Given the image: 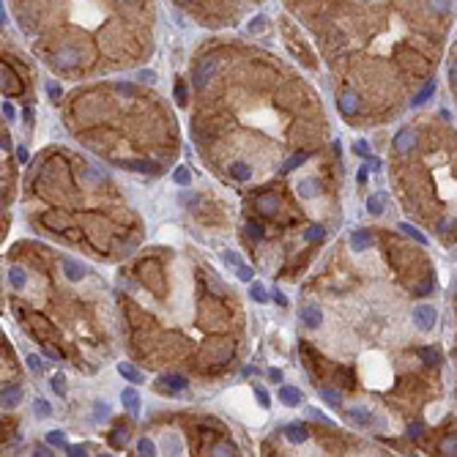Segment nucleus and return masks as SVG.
Instances as JSON below:
<instances>
[{
  "label": "nucleus",
  "mask_w": 457,
  "mask_h": 457,
  "mask_svg": "<svg viewBox=\"0 0 457 457\" xmlns=\"http://www.w3.org/2000/svg\"><path fill=\"white\" fill-rule=\"evenodd\" d=\"M214 454H236V449L227 446V444H222V446H214Z\"/></svg>",
  "instance_id": "nucleus-47"
},
{
  "label": "nucleus",
  "mask_w": 457,
  "mask_h": 457,
  "mask_svg": "<svg viewBox=\"0 0 457 457\" xmlns=\"http://www.w3.org/2000/svg\"><path fill=\"white\" fill-rule=\"evenodd\" d=\"M175 3H181V6H186V3H192V0H175Z\"/></svg>",
  "instance_id": "nucleus-60"
},
{
  "label": "nucleus",
  "mask_w": 457,
  "mask_h": 457,
  "mask_svg": "<svg viewBox=\"0 0 457 457\" xmlns=\"http://www.w3.org/2000/svg\"><path fill=\"white\" fill-rule=\"evenodd\" d=\"M419 356L424 359V362H432V364H438V354H435V350H430V348H422V350H419Z\"/></svg>",
  "instance_id": "nucleus-38"
},
{
  "label": "nucleus",
  "mask_w": 457,
  "mask_h": 457,
  "mask_svg": "<svg viewBox=\"0 0 457 457\" xmlns=\"http://www.w3.org/2000/svg\"><path fill=\"white\" fill-rule=\"evenodd\" d=\"M268 375H271V381H282V372H279V370H271Z\"/></svg>",
  "instance_id": "nucleus-57"
},
{
  "label": "nucleus",
  "mask_w": 457,
  "mask_h": 457,
  "mask_svg": "<svg viewBox=\"0 0 457 457\" xmlns=\"http://www.w3.org/2000/svg\"><path fill=\"white\" fill-rule=\"evenodd\" d=\"M274 301L279 304V307H285V304H287V299H285V293H279V290H274Z\"/></svg>",
  "instance_id": "nucleus-53"
},
{
  "label": "nucleus",
  "mask_w": 457,
  "mask_h": 457,
  "mask_svg": "<svg viewBox=\"0 0 457 457\" xmlns=\"http://www.w3.org/2000/svg\"><path fill=\"white\" fill-rule=\"evenodd\" d=\"M173 181L178 183V186H189L192 175H189V170H186V167H178V170L173 173Z\"/></svg>",
  "instance_id": "nucleus-27"
},
{
  "label": "nucleus",
  "mask_w": 457,
  "mask_h": 457,
  "mask_svg": "<svg viewBox=\"0 0 457 457\" xmlns=\"http://www.w3.org/2000/svg\"><path fill=\"white\" fill-rule=\"evenodd\" d=\"M129 3H134V0H129Z\"/></svg>",
  "instance_id": "nucleus-61"
},
{
  "label": "nucleus",
  "mask_w": 457,
  "mask_h": 457,
  "mask_svg": "<svg viewBox=\"0 0 457 457\" xmlns=\"http://www.w3.org/2000/svg\"><path fill=\"white\" fill-rule=\"evenodd\" d=\"M296 189H299V195H301V197H307V200H309V197H315V195H318L320 183H318L315 178H304V181H299V186H296Z\"/></svg>",
  "instance_id": "nucleus-14"
},
{
  "label": "nucleus",
  "mask_w": 457,
  "mask_h": 457,
  "mask_svg": "<svg viewBox=\"0 0 457 457\" xmlns=\"http://www.w3.org/2000/svg\"><path fill=\"white\" fill-rule=\"evenodd\" d=\"M400 233L411 236L413 241H419V244H427V236H424V233H419V230H416L413 224H408V222H400Z\"/></svg>",
  "instance_id": "nucleus-19"
},
{
  "label": "nucleus",
  "mask_w": 457,
  "mask_h": 457,
  "mask_svg": "<svg viewBox=\"0 0 457 457\" xmlns=\"http://www.w3.org/2000/svg\"><path fill=\"white\" fill-rule=\"evenodd\" d=\"M350 246H354L356 252L370 250V246H372V233H370V230H356V233L350 236Z\"/></svg>",
  "instance_id": "nucleus-9"
},
{
  "label": "nucleus",
  "mask_w": 457,
  "mask_h": 457,
  "mask_svg": "<svg viewBox=\"0 0 457 457\" xmlns=\"http://www.w3.org/2000/svg\"><path fill=\"white\" fill-rule=\"evenodd\" d=\"M33 411H36V416H41V419H47V416L52 413V408H50V403H47V400H41V397H38L36 403H33Z\"/></svg>",
  "instance_id": "nucleus-28"
},
{
  "label": "nucleus",
  "mask_w": 457,
  "mask_h": 457,
  "mask_svg": "<svg viewBox=\"0 0 457 457\" xmlns=\"http://www.w3.org/2000/svg\"><path fill=\"white\" fill-rule=\"evenodd\" d=\"M432 93H435V85H432V82H427V85H424L419 93L413 96V101H411V104H413V107H419V104H424V101H427Z\"/></svg>",
  "instance_id": "nucleus-23"
},
{
  "label": "nucleus",
  "mask_w": 457,
  "mask_h": 457,
  "mask_svg": "<svg viewBox=\"0 0 457 457\" xmlns=\"http://www.w3.org/2000/svg\"><path fill=\"white\" fill-rule=\"evenodd\" d=\"M435 320H438V312H435V307H430V304H419V307L413 309V323L419 331H430V328L435 326Z\"/></svg>",
  "instance_id": "nucleus-2"
},
{
  "label": "nucleus",
  "mask_w": 457,
  "mask_h": 457,
  "mask_svg": "<svg viewBox=\"0 0 457 457\" xmlns=\"http://www.w3.org/2000/svg\"><path fill=\"white\" fill-rule=\"evenodd\" d=\"M309 416H312V419H318V422H323V424H328V419H326V416L320 413V411H315V408L309 411Z\"/></svg>",
  "instance_id": "nucleus-52"
},
{
  "label": "nucleus",
  "mask_w": 457,
  "mask_h": 457,
  "mask_svg": "<svg viewBox=\"0 0 457 457\" xmlns=\"http://www.w3.org/2000/svg\"><path fill=\"white\" fill-rule=\"evenodd\" d=\"M337 107H340L342 115H356L359 112V96L354 91H340V96H337Z\"/></svg>",
  "instance_id": "nucleus-3"
},
{
  "label": "nucleus",
  "mask_w": 457,
  "mask_h": 457,
  "mask_svg": "<svg viewBox=\"0 0 457 457\" xmlns=\"http://www.w3.org/2000/svg\"><path fill=\"white\" fill-rule=\"evenodd\" d=\"M236 274H238V279H244V282H252V277H255L252 268L244 266V263H238V266H236Z\"/></svg>",
  "instance_id": "nucleus-35"
},
{
  "label": "nucleus",
  "mask_w": 457,
  "mask_h": 457,
  "mask_svg": "<svg viewBox=\"0 0 457 457\" xmlns=\"http://www.w3.org/2000/svg\"><path fill=\"white\" fill-rule=\"evenodd\" d=\"M301 320L307 328H318L320 320H323V312H320V307H315V304H307V307H301Z\"/></svg>",
  "instance_id": "nucleus-7"
},
{
  "label": "nucleus",
  "mask_w": 457,
  "mask_h": 457,
  "mask_svg": "<svg viewBox=\"0 0 457 457\" xmlns=\"http://www.w3.org/2000/svg\"><path fill=\"white\" fill-rule=\"evenodd\" d=\"M107 416H110V405H107V403H96L93 419H107Z\"/></svg>",
  "instance_id": "nucleus-37"
},
{
  "label": "nucleus",
  "mask_w": 457,
  "mask_h": 457,
  "mask_svg": "<svg viewBox=\"0 0 457 457\" xmlns=\"http://www.w3.org/2000/svg\"><path fill=\"white\" fill-rule=\"evenodd\" d=\"M214 69H216L214 58L200 60V63H197V69H195V85H197V88H205V85H208V79H211V74H214Z\"/></svg>",
  "instance_id": "nucleus-4"
},
{
  "label": "nucleus",
  "mask_w": 457,
  "mask_h": 457,
  "mask_svg": "<svg viewBox=\"0 0 457 457\" xmlns=\"http://www.w3.org/2000/svg\"><path fill=\"white\" fill-rule=\"evenodd\" d=\"M3 115H6V118H9V121H14V118H17V112H14V107H11V104H9V101H6V104H3Z\"/></svg>",
  "instance_id": "nucleus-49"
},
{
  "label": "nucleus",
  "mask_w": 457,
  "mask_h": 457,
  "mask_svg": "<svg viewBox=\"0 0 457 457\" xmlns=\"http://www.w3.org/2000/svg\"><path fill=\"white\" fill-rule=\"evenodd\" d=\"M224 263H227V266H233V268H236L238 263H241V258H238V252H230V250H227V252H224Z\"/></svg>",
  "instance_id": "nucleus-42"
},
{
  "label": "nucleus",
  "mask_w": 457,
  "mask_h": 457,
  "mask_svg": "<svg viewBox=\"0 0 457 457\" xmlns=\"http://www.w3.org/2000/svg\"><path fill=\"white\" fill-rule=\"evenodd\" d=\"M50 383H52V391H58L60 397L66 394V378H63V375H52Z\"/></svg>",
  "instance_id": "nucleus-34"
},
{
  "label": "nucleus",
  "mask_w": 457,
  "mask_h": 457,
  "mask_svg": "<svg viewBox=\"0 0 457 457\" xmlns=\"http://www.w3.org/2000/svg\"><path fill=\"white\" fill-rule=\"evenodd\" d=\"M350 419L356 424H378V419H375L367 408H350Z\"/></svg>",
  "instance_id": "nucleus-17"
},
{
  "label": "nucleus",
  "mask_w": 457,
  "mask_h": 457,
  "mask_svg": "<svg viewBox=\"0 0 457 457\" xmlns=\"http://www.w3.org/2000/svg\"><path fill=\"white\" fill-rule=\"evenodd\" d=\"M307 159H309V151H301V154H293V156H290V159H287V162H285V167H282V170H285V173H290V170H296V167H299V164H304V162H307Z\"/></svg>",
  "instance_id": "nucleus-20"
},
{
  "label": "nucleus",
  "mask_w": 457,
  "mask_h": 457,
  "mask_svg": "<svg viewBox=\"0 0 457 457\" xmlns=\"http://www.w3.org/2000/svg\"><path fill=\"white\" fill-rule=\"evenodd\" d=\"M255 397H258L260 408H268V405H271V400H268V391L263 389V386H255Z\"/></svg>",
  "instance_id": "nucleus-36"
},
{
  "label": "nucleus",
  "mask_w": 457,
  "mask_h": 457,
  "mask_svg": "<svg viewBox=\"0 0 457 457\" xmlns=\"http://www.w3.org/2000/svg\"><path fill=\"white\" fill-rule=\"evenodd\" d=\"M118 372H121V375H123V378L129 381V383H142V372L137 370V367L126 364V362H121V364H118Z\"/></svg>",
  "instance_id": "nucleus-15"
},
{
  "label": "nucleus",
  "mask_w": 457,
  "mask_h": 457,
  "mask_svg": "<svg viewBox=\"0 0 457 457\" xmlns=\"http://www.w3.org/2000/svg\"><path fill=\"white\" fill-rule=\"evenodd\" d=\"M9 282H11V287L22 290V287H25V271H22L19 266H14V268L9 271Z\"/></svg>",
  "instance_id": "nucleus-21"
},
{
  "label": "nucleus",
  "mask_w": 457,
  "mask_h": 457,
  "mask_svg": "<svg viewBox=\"0 0 457 457\" xmlns=\"http://www.w3.org/2000/svg\"><path fill=\"white\" fill-rule=\"evenodd\" d=\"M354 151L359 156H370V142H364V140H359L356 146H354Z\"/></svg>",
  "instance_id": "nucleus-39"
},
{
  "label": "nucleus",
  "mask_w": 457,
  "mask_h": 457,
  "mask_svg": "<svg viewBox=\"0 0 457 457\" xmlns=\"http://www.w3.org/2000/svg\"><path fill=\"white\" fill-rule=\"evenodd\" d=\"M126 438H129V430H126V427H115V430H112V435H110V444L118 449V446L126 444Z\"/></svg>",
  "instance_id": "nucleus-25"
},
{
  "label": "nucleus",
  "mask_w": 457,
  "mask_h": 457,
  "mask_svg": "<svg viewBox=\"0 0 457 457\" xmlns=\"http://www.w3.org/2000/svg\"><path fill=\"white\" fill-rule=\"evenodd\" d=\"M126 167H132V170H137V173H146V170H154L148 162H126Z\"/></svg>",
  "instance_id": "nucleus-46"
},
{
  "label": "nucleus",
  "mask_w": 457,
  "mask_h": 457,
  "mask_svg": "<svg viewBox=\"0 0 457 457\" xmlns=\"http://www.w3.org/2000/svg\"><path fill=\"white\" fill-rule=\"evenodd\" d=\"M156 383H159V386H162V389H167V386H170L173 391H181V389H186V386H189V381L183 378V375H175V372H167V375H162V378H159Z\"/></svg>",
  "instance_id": "nucleus-8"
},
{
  "label": "nucleus",
  "mask_w": 457,
  "mask_h": 457,
  "mask_svg": "<svg viewBox=\"0 0 457 457\" xmlns=\"http://www.w3.org/2000/svg\"><path fill=\"white\" fill-rule=\"evenodd\" d=\"M408 435H411V438L416 441V438L422 435V424H419V422H416V424H411V430H408Z\"/></svg>",
  "instance_id": "nucleus-50"
},
{
  "label": "nucleus",
  "mask_w": 457,
  "mask_h": 457,
  "mask_svg": "<svg viewBox=\"0 0 457 457\" xmlns=\"http://www.w3.org/2000/svg\"><path fill=\"white\" fill-rule=\"evenodd\" d=\"M279 400H282L285 405H299L301 403V391L293 389V386H282L279 389Z\"/></svg>",
  "instance_id": "nucleus-16"
},
{
  "label": "nucleus",
  "mask_w": 457,
  "mask_h": 457,
  "mask_svg": "<svg viewBox=\"0 0 457 457\" xmlns=\"http://www.w3.org/2000/svg\"><path fill=\"white\" fill-rule=\"evenodd\" d=\"M367 211H370V214H381L383 211V197L381 195H370V197H367Z\"/></svg>",
  "instance_id": "nucleus-26"
},
{
  "label": "nucleus",
  "mask_w": 457,
  "mask_h": 457,
  "mask_svg": "<svg viewBox=\"0 0 457 457\" xmlns=\"http://www.w3.org/2000/svg\"><path fill=\"white\" fill-rule=\"evenodd\" d=\"M79 47H74V44H60L58 50H55V55H52V63L58 69H74V66H79Z\"/></svg>",
  "instance_id": "nucleus-1"
},
{
  "label": "nucleus",
  "mask_w": 457,
  "mask_h": 457,
  "mask_svg": "<svg viewBox=\"0 0 457 457\" xmlns=\"http://www.w3.org/2000/svg\"><path fill=\"white\" fill-rule=\"evenodd\" d=\"M230 175H233L236 181H250L252 178V170H250V164L236 162V164H230Z\"/></svg>",
  "instance_id": "nucleus-18"
},
{
  "label": "nucleus",
  "mask_w": 457,
  "mask_h": 457,
  "mask_svg": "<svg viewBox=\"0 0 457 457\" xmlns=\"http://www.w3.org/2000/svg\"><path fill=\"white\" fill-rule=\"evenodd\" d=\"M47 444L58 446V449H66V435H63V432H50V435H47Z\"/></svg>",
  "instance_id": "nucleus-31"
},
{
  "label": "nucleus",
  "mask_w": 457,
  "mask_h": 457,
  "mask_svg": "<svg viewBox=\"0 0 457 457\" xmlns=\"http://www.w3.org/2000/svg\"><path fill=\"white\" fill-rule=\"evenodd\" d=\"M250 299H255L258 304L268 301V293H266V287H263L260 282H252V285H250Z\"/></svg>",
  "instance_id": "nucleus-24"
},
{
  "label": "nucleus",
  "mask_w": 457,
  "mask_h": 457,
  "mask_svg": "<svg viewBox=\"0 0 457 457\" xmlns=\"http://www.w3.org/2000/svg\"><path fill=\"white\" fill-rule=\"evenodd\" d=\"M356 178H359V183H367V170H364V167H362V170H359V175H356Z\"/></svg>",
  "instance_id": "nucleus-54"
},
{
  "label": "nucleus",
  "mask_w": 457,
  "mask_h": 457,
  "mask_svg": "<svg viewBox=\"0 0 457 457\" xmlns=\"http://www.w3.org/2000/svg\"><path fill=\"white\" fill-rule=\"evenodd\" d=\"M432 287H435V282H432V279H424V282H422L419 287H416V293H419V296H427V293L432 290Z\"/></svg>",
  "instance_id": "nucleus-44"
},
{
  "label": "nucleus",
  "mask_w": 457,
  "mask_h": 457,
  "mask_svg": "<svg viewBox=\"0 0 457 457\" xmlns=\"http://www.w3.org/2000/svg\"><path fill=\"white\" fill-rule=\"evenodd\" d=\"M263 25H266V22H263V19H258V22H252L250 28H252V30H263Z\"/></svg>",
  "instance_id": "nucleus-58"
},
{
  "label": "nucleus",
  "mask_w": 457,
  "mask_h": 457,
  "mask_svg": "<svg viewBox=\"0 0 457 457\" xmlns=\"http://www.w3.org/2000/svg\"><path fill=\"white\" fill-rule=\"evenodd\" d=\"M118 93H123V96H134V88H132V85H123V82H118Z\"/></svg>",
  "instance_id": "nucleus-51"
},
{
  "label": "nucleus",
  "mask_w": 457,
  "mask_h": 457,
  "mask_svg": "<svg viewBox=\"0 0 457 457\" xmlns=\"http://www.w3.org/2000/svg\"><path fill=\"white\" fill-rule=\"evenodd\" d=\"M66 454H71V457H82V454H85V446H66Z\"/></svg>",
  "instance_id": "nucleus-48"
},
{
  "label": "nucleus",
  "mask_w": 457,
  "mask_h": 457,
  "mask_svg": "<svg viewBox=\"0 0 457 457\" xmlns=\"http://www.w3.org/2000/svg\"><path fill=\"white\" fill-rule=\"evenodd\" d=\"M47 93H50V99H52V101H58L63 91H60V85H55V82H50V85H47Z\"/></svg>",
  "instance_id": "nucleus-45"
},
{
  "label": "nucleus",
  "mask_w": 457,
  "mask_h": 457,
  "mask_svg": "<svg viewBox=\"0 0 457 457\" xmlns=\"http://www.w3.org/2000/svg\"><path fill=\"white\" fill-rule=\"evenodd\" d=\"M28 367H30V370H33V372H38V370H41L44 364H41V359H38L36 354H30V356H28Z\"/></svg>",
  "instance_id": "nucleus-43"
},
{
  "label": "nucleus",
  "mask_w": 457,
  "mask_h": 457,
  "mask_svg": "<svg viewBox=\"0 0 457 457\" xmlns=\"http://www.w3.org/2000/svg\"><path fill=\"white\" fill-rule=\"evenodd\" d=\"M44 224H47V227H58V230L69 227V222L60 219V216H55V214H47V216H44Z\"/></svg>",
  "instance_id": "nucleus-30"
},
{
  "label": "nucleus",
  "mask_w": 457,
  "mask_h": 457,
  "mask_svg": "<svg viewBox=\"0 0 457 457\" xmlns=\"http://www.w3.org/2000/svg\"><path fill=\"white\" fill-rule=\"evenodd\" d=\"M121 403H123V408H126L129 413H137V411H140V394H137V389H123Z\"/></svg>",
  "instance_id": "nucleus-11"
},
{
  "label": "nucleus",
  "mask_w": 457,
  "mask_h": 457,
  "mask_svg": "<svg viewBox=\"0 0 457 457\" xmlns=\"http://www.w3.org/2000/svg\"><path fill=\"white\" fill-rule=\"evenodd\" d=\"M22 400V389L19 386H6L0 391V408H6V411H11V408H17Z\"/></svg>",
  "instance_id": "nucleus-5"
},
{
  "label": "nucleus",
  "mask_w": 457,
  "mask_h": 457,
  "mask_svg": "<svg viewBox=\"0 0 457 457\" xmlns=\"http://www.w3.org/2000/svg\"><path fill=\"white\" fill-rule=\"evenodd\" d=\"M63 271H66V277L71 282H77V279L85 277V266H79V263L71 260V258H63Z\"/></svg>",
  "instance_id": "nucleus-13"
},
{
  "label": "nucleus",
  "mask_w": 457,
  "mask_h": 457,
  "mask_svg": "<svg viewBox=\"0 0 457 457\" xmlns=\"http://www.w3.org/2000/svg\"><path fill=\"white\" fill-rule=\"evenodd\" d=\"M246 236H250L252 241H263V236H266V233H263V224L250 222V224H246Z\"/></svg>",
  "instance_id": "nucleus-29"
},
{
  "label": "nucleus",
  "mask_w": 457,
  "mask_h": 457,
  "mask_svg": "<svg viewBox=\"0 0 457 457\" xmlns=\"http://www.w3.org/2000/svg\"><path fill=\"white\" fill-rule=\"evenodd\" d=\"M175 99H178V104H186V85L183 82L175 85Z\"/></svg>",
  "instance_id": "nucleus-41"
},
{
  "label": "nucleus",
  "mask_w": 457,
  "mask_h": 457,
  "mask_svg": "<svg viewBox=\"0 0 457 457\" xmlns=\"http://www.w3.org/2000/svg\"><path fill=\"white\" fill-rule=\"evenodd\" d=\"M137 452L140 454H146V457H151V454H156V446H154V441H148V438H142L140 444H137Z\"/></svg>",
  "instance_id": "nucleus-32"
},
{
  "label": "nucleus",
  "mask_w": 457,
  "mask_h": 457,
  "mask_svg": "<svg viewBox=\"0 0 457 457\" xmlns=\"http://www.w3.org/2000/svg\"><path fill=\"white\" fill-rule=\"evenodd\" d=\"M323 236H326V230L320 227V224H312V227L307 230V236H304V238H307V241H320Z\"/></svg>",
  "instance_id": "nucleus-33"
},
{
  "label": "nucleus",
  "mask_w": 457,
  "mask_h": 457,
  "mask_svg": "<svg viewBox=\"0 0 457 457\" xmlns=\"http://www.w3.org/2000/svg\"><path fill=\"white\" fill-rule=\"evenodd\" d=\"M413 146H416V132H411V129L397 132V137H394V151L397 154H408V151H413Z\"/></svg>",
  "instance_id": "nucleus-6"
},
{
  "label": "nucleus",
  "mask_w": 457,
  "mask_h": 457,
  "mask_svg": "<svg viewBox=\"0 0 457 457\" xmlns=\"http://www.w3.org/2000/svg\"><path fill=\"white\" fill-rule=\"evenodd\" d=\"M307 427H304V424H287L285 427V438L290 441V444H304V441H307Z\"/></svg>",
  "instance_id": "nucleus-10"
},
{
  "label": "nucleus",
  "mask_w": 457,
  "mask_h": 457,
  "mask_svg": "<svg viewBox=\"0 0 457 457\" xmlns=\"http://www.w3.org/2000/svg\"><path fill=\"white\" fill-rule=\"evenodd\" d=\"M36 454H44V457H47V454H52V452H50L47 446H38V449H36Z\"/></svg>",
  "instance_id": "nucleus-59"
},
{
  "label": "nucleus",
  "mask_w": 457,
  "mask_h": 457,
  "mask_svg": "<svg viewBox=\"0 0 457 457\" xmlns=\"http://www.w3.org/2000/svg\"><path fill=\"white\" fill-rule=\"evenodd\" d=\"M277 205H279L277 195H260L258 200H255V208H258L260 214H274V211H277Z\"/></svg>",
  "instance_id": "nucleus-12"
},
{
  "label": "nucleus",
  "mask_w": 457,
  "mask_h": 457,
  "mask_svg": "<svg viewBox=\"0 0 457 457\" xmlns=\"http://www.w3.org/2000/svg\"><path fill=\"white\" fill-rule=\"evenodd\" d=\"M320 400H326L328 405H342V394L337 389H328V386L320 389Z\"/></svg>",
  "instance_id": "nucleus-22"
},
{
  "label": "nucleus",
  "mask_w": 457,
  "mask_h": 457,
  "mask_svg": "<svg viewBox=\"0 0 457 457\" xmlns=\"http://www.w3.org/2000/svg\"><path fill=\"white\" fill-rule=\"evenodd\" d=\"M17 156H19V162H28V151H25V148H19Z\"/></svg>",
  "instance_id": "nucleus-56"
},
{
  "label": "nucleus",
  "mask_w": 457,
  "mask_h": 457,
  "mask_svg": "<svg viewBox=\"0 0 457 457\" xmlns=\"http://www.w3.org/2000/svg\"><path fill=\"white\" fill-rule=\"evenodd\" d=\"M430 6H432L438 14H446V11H449V0H430Z\"/></svg>",
  "instance_id": "nucleus-40"
},
{
  "label": "nucleus",
  "mask_w": 457,
  "mask_h": 457,
  "mask_svg": "<svg viewBox=\"0 0 457 457\" xmlns=\"http://www.w3.org/2000/svg\"><path fill=\"white\" fill-rule=\"evenodd\" d=\"M140 79H148L151 82V79H154V71H140Z\"/></svg>",
  "instance_id": "nucleus-55"
}]
</instances>
